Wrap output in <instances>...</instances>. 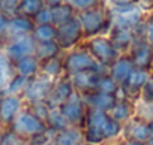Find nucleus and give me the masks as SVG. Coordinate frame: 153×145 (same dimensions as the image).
<instances>
[{
	"label": "nucleus",
	"instance_id": "obj_21",
	"mask_svg": "<svg viewBox=\"0 0 153 145\" xmlns=\"http://www.w3.org/2000/svg\"><path fill=\"white\" fill-rule=\"evenodd\" d=\"M83 99L87 105V108H93V109H101V111H110L116 100H117V96L116 94H108V93H102V91H98V90H93V91H89V93H84L83 94Z\"/></svg>",
	"mask_w": 153,
	"mask_h": 145
},
{
	"label": "nucleus",
	"instance_id": "obj_46",
	"mask_svg": "<svg viewBox=\"0 0 153 145\" xmlns=\"http://www.w3.org/2000/svg\"><path fill=\"white\" fill-rule=\"evenodd\" d=\"M105 145H120V144H116V142H110V144H105Z\"/></svg>",
	"mask_w": 153,
	"mask_h": 145
},
{
	"label": "nucleus",
	"instance_id": "obj_12",
	"mask_svg": "<svg viewBox=\"0 0 153 145\" xmlns=\"http://www.w3.org/2000/svg\"><path fill=\"white\" fill-rule=\"evenodd\" d=\"M24 106L26 102L18 94H0V127H8Z\"/></svg>",
	"mask_w": 153,
	"mask_h": 145
},
{
	"label": "nucleus",
	"instance_id": "obj_26",
	"mask_svg": "<svg viewBox=\"0 0 153 145\" xmlns=\"http://www.w3.org/2000/svg\"><path fill=\"white\" fill-rule=\"evenodd\" d=\"M42 0H18V5L15 9V15H23L27 18H35L36 14L44 8Z\"/></svg>",
	"mask_w": 153,
	"mask_h": 145
},
{
	"label": "nucleus",
	"instance_id": "obj_9",
	"mask_svg": "<svg viewBox=\"0 0 153 145\" xmlns=\"http://www.w3.org/2000/svg\"><path fill=\"white\" fill-rule=\"evenodd\" d=\"M53 82H54L53 79H50L48 77H45L42 74H38L36 77L30 78L24 91H23V94H21L26 105H32V103H36V102L47 100L48 94L51 91Z\"/></svg>",
	"mask_w": 153,
	"mask_h": 145
},
{
	"label": "nucleus",
	"instance_id": "obj_19",
	"mask_svg": "<svg viewBox=\"0 0 153 145\" xmlns=\"http://www.w3.org/2000/svg\"><path fill=\"white\" fill-rule=\"evenodd\" d=\"M33 27H35V21L32 18H27L23 15H12V17H9V24H8V30H6V40L18 38V36L32 35Z\"/></svg>",
	"mask_w": 153,
	"mask_h": 145
},
{
	"label": "nucleus",
	"instance_id": "obj_27",
	"mask_svg": "<svg viewBox=\"0 0 153 145\" xmlns=\"http://www.w3.org/2000/svg\"><path fill=\"white\" fill-rule=\"evenodd\" d=\"M51 14H53V24L54 26H60V24L69 21L71 18H74L76 15L75 9L66 2L53 6L51 8Z\"/></svg>",
	"mask_w": 153,
	"mask_h": 145
},
{
	"label": "nucleus",
	"instance_id": "obj_8",
	"mask_svg": "<svg viewBox=\"0 0 153 145\" xmlns=\"http://www.w3.org/2000/svg\"><path fill=\"white\" fill-rule=\"evenodd\" d=\"M60 112L63 114V117L66 118V121L69 123V126H78L81 127L84 117H86V111H87V105L83 99V94L78 91H74L68 100H65L60 106H59Z\"/></svg>",
	"mask_w": 153,
	"mask_h": 145
},
{
	"label": "nucleus",
	"instance_id": "obj_42",
	"mask_svg": "<svg viewBox=\"0 0 153 145\" xmlns=\"http://www.w3.org/2000/svg\"><path fill=\"white\" fill-rule=\"evenodd\" d=\"M44 2V5L45 6H48V8H53V6H56V5H60V3H63L65 0H42Z\"/></svg>",
	"mask_w": 153,
	"mask_h": 145
},
{
	"label": "nucleus",
	"instance_id": "obj_15",
	"mask_svg": "<svg viewBox=\"0 0 153 145\" xmlns=\"http://www.w3.org/2000/svg\"><path fill=\"white\" fill-rule=\"evenodd\" d=\"M122 138L131 139V141H138V142H147L150 139L147 121L134 115L131 120H128L125 124H122Z\"/></svg>",
	"mask_w": 153,
	"mask_h": 145
},
{
	"label": "nucleus",
	"instance_id": "obj_28",
	"mask_svg": "<svg viewBox=\"0 0 153 145\" xmlns=\"http://www.w3.org/2000/svg\"><path fill=\"white\" fill-rule=\"evenodd\" d=\"M63 51L59 46V43L56 40H50V42H42V43H36V49H35V55L39 58V61L47 60V58H53V57H59L62 55Z\"/></svg>",
	"mask_w": 153,
	"mask_h": 145
},
{
	"label": "nucleus",
	"instance_id": "obj_36",
	"mask_svg": "<svg viewBox=\"0 0 153 145\" xmlns=\"http://www.w3.org/2000/svg\"><path fill=\"white\" fill-rule=\"evenodd\" d=\"M9 24V15L0 12V48H2L6 42V30Z\"/></svg>",
	"mask_w": 153,
	"mask_h": 145
},
{
	"label": "nucleus",
	"instance_id": "obj_3",
	"mask_svg": "<svg viewBox=\"0 0 153 145\" xmlns=\"http://www.w3.org/2000/svg\"><path fill=\"white\" fill-rule=\"evenodd\" d=\"M8 127L12 132H15L17 135H20L21 138L27 139V142L30 139L39 136V135H44L47 132H51L48 129L47 123L41 117H38L30 109V106H27V105L18 112V115L14 118V121Z\"/></svg>",
	"mask_w": 153,
	"mask_h": 145
},
{
	"label": "nucleus",
	"instance_id": "obj_7",
	"mask_svg": "<svg viewBox=\"0 0 153 145\" xmlns=\"http://www.w3.org/2000/svg\"><path fill=\"white\" fill-rule=\"evenodd\" d=\"M113 14V24L129 27L132 30H138V27L143 26L144 20V11L140 8L138 3H131L125 6H110Z\"/></svg>",
	"mask_w": 153,
	"mask_h": 145
},
{
	"label": "nucleus",
	"instance_id": "obj_25",
	"mask_svg": "<svg viewBox=\"0 0 153 145\" xmlns=\"http://www.w3.org/2000/svg\"><path fill=\"white\" fill-rule=\"evenodd\" d=\"M56 33L57 27L54 24H35L32 30V38L36 43H42V42L56 40Z\"/></svg>",
	"mask_w": 153,
	"mask_h": 145
},
{
	"label": "nucleus",
	"instance_id": "obj_11",
	"mask_svg": "<svg viewBox=\"0 0 153 145\" xmlns=\"http://www.w3.org/2000/svg\"><path fill=\"white\" fill-rule=\"evenodd\" d=\"M3 52L6 54V57L9 58V61H15L18 58H23L26 55H32L35 54L36 49V42L33 40L32 35H26V36H18L14 39L6 40V43L2 46Z\"/></svg>",
	"mask_w": 153,
	"mask_h": 145
},
{
	"label": "nucleus",
	"instance_id": "obj_5",
	"mask_svg": "<svg viewBox=\"0 0 153 145\" xmlns=\"http://www.w3.org/2000/svg\"><path fill=\"white\" fill-rule=\"evenodd\" d=\"M81 45L90 52V55L102 67H108L120 55L119 49L114 46V43L108 38V35H99V36L87 38V39L83 40Z\"/></svg>",
	"mask_w": 153,
	"mask_h": 145
},
{
	"label": "nucleus",
	"instance_id": "obj_34",
	"mask_svg": "<svg viewBox=\"0 0 153 145\" xmlns=\"http://www.w3.org/2000/svg\"><path fill=\"white\" fill-rule=\"evenodd\" d=\"M66 3H69L75 12H83V11H87V9H92V8H96L99 6L101 3H104L105 0H65Z\"/></svg>",
	"mask_w": 153,
	"mask_h": 145
},
{
	"label": "nucleus",
	"instance_id": "obj_45",
	"mask_svg": "<svg viewBox=\"0 0 153 145\" xmlns=\"http://www.w3.org/2000/svg\"><path fill=\"white\" fill-rule=\"evenodd\" d=\"M146 145H153V138H150V139L146 142Z\"/></svg>",
	"mask_w": 153,
	"mask_h": 145
},
{
	"label": "nucleus",
	"instance_id": "obj_4",
	"mask_svg": "<svg viewBox=\"0 0 153 145\" xmlns=\"http://www.w3.org/2000/svg\"><path fill=\"white\" fill-rule=\"evenodd\" d=\"M62 57H63V67H65L66 77H72L75 74L86 72V70H98V72L107 70V67H102L83 45L65 51Z\"/></svg>",
	"mask_w": 153,
	"mask_h": 145
},
{
	"label": "nucleus",
	"instance_id": "obj_47",
	"mask_svg": "<svg viewBox=\"0 0 153 145\" xmlns=\"http://www.w3.org/2000/svg\"><path fill=\"white\" fill-rule=\"evenodd\" d=\"M150 67H152V70H153V60H152V66H150Z\"/></svg>",
	"mask_w": 153,
	"mask_h": 145
},
{
	"label": "nucleus",
	"instance_id": "obj_44",
	"mask_svg": "<svg viewBox=\"0 0 153 145\" xmlns=\"http://www.w3.org/2000/svg\"><path fill=\"white\" fill-rule=\"evenodd\" d=\"M78 145H99V144H93V142H89V141H83V142H80Z\"/></svg>",
	"mask_w": 153,
	"mask_h": 145
},
{
	"label": "nucleus",
	"instance_id": "obj_35",
	"mask_svg": "<svg viewBox=\"0 0 153 145\" xmlns=\"http://www.w3.org/2000/svg\"><path fill=\"white\" fill-rule=\"evenodd\" d=\"M35 24H53V14H51V8L48 6H44L38 14L36 17L33 18Z\"/></svg>",
	"mask_w": 153,
	"mask_h": 145
},
{
	"label": "nucleus",
	"instance_id": "obj_43",
	"mask_svg": "<svg viewBox=\"0 0 153 145\" xmlns=\"http://www.w3.org/2000/svg\"><path fill=\"white\" fill-rule=\"evenodd\" d=\"M147 126H149V132H150V138H153V120L147 121Z\"/></svg>",
	"mask_w": 153,
	"mask_h": 145
},
{
	"label": "nucleus",
	"instance_id": "obj_23",
	"mask_svg": "<svg viewBox=\"0 0 153 145\" xmlns=\"http://www.w3.org/2000/svg\"><path fill=\"white\" fill-rule=\"evenodd\" d=\"M39 58L32 54V55H26L23 58H18L15 61H12V69H14V74H18L24 78H33L39 74Z\"/></svg>",
	"mask_w": 153,
	"mask_h": 145
},
{
	"label": "nucleus",
	"instance_id": "obj_31",
	"mask_svg": "<svg viewBox=\"0 0 153 145\" xmlns=\"http://www.w3.org/2000/svg\"><path fill=\"white\" fill-rule=\"evenodd\" d=\"M96 90L102 91V93H108V94H116L119 96L120 91V85L111 78V75L108 72H102L98 78V84H96Z\"/></svg>",
	"mask_w": 153,
	"mask_h": 145
},
{
	"label": "nucleus",
	"instance_id": "obj_30",
	"mask_svg": "<svg viewBox=\"0 0 153 145\" xmlns=\"http://www.w3.org/2000/svg\"><path fill=\"white\" fill-rule=\"evenodd\" d=\"M27 82H29V78H24L18 74H14L11 77V79L8 81V84L3 87V90L0 91V94H18V96H21Z\"/></svg>",
	"mask_w": 153,
	"mask_h": 145
},
{
	"label": "nucleus",
	"instance_id": "obj_41",
	"mask_svg": "<svg viewBox=\"0 0 153 145\" xmlns=\"http://www.w3.org/2000/svg\"><path fill=\"white\" fill-rule=\"evenodd\" d=\"M119 144L120 145H146V142H138V141H131V139H122Z\"/></svg>",
	"mask_w": 153,
	"mask_h": 145
},
{
	"label": "nucleus",
	"instance_id": "obj_40",
	"mask_svg": "<svg viewBox=\"0 0 153 145\" xmlns=\"http://www.w3.org/2000/svg\"><path fill=\"white\" fill-rule=\"evenodd\" d=\"M110 6H125V5H131V3H137L138 0H105Z\"/></svg>",
	"mask_w": 153,
	"mask_h": 145
},
{
	"label": "nucleus",
	"instance_id": "obj_1",
	"mask_svg": "<svg viewBox=\"0 0 153 145\" xmlns=\"http://www.w3.org/2000/svg\"><path fill=\"white\" fill-rule=\"evenodd\" d=\"M84 141L105 145L117 141L122 136V124L117 123L107 111L87 108L81 124Z\"/></svg>",
	"mask_w": 153,
	"mask_h": 145
},
{
	"label": "nucleus",
	"instance_id": "obj_33",
	"mask_svg": "<svg viewBox=\"0 0 153 145\" xmlns=\"http://www.w3.org/2000/svg\"><path fill=\"white\" fill-rule=\"evenodd\" d=\"M0 145H29V142L9 127H0Z\"/></svg>",
	"mask_w": 153,
	"mask_h": 145
},
{
	"label": "nucleus",
	"instance_id": "obj_6",
	"mask_svg": "<svg viewBox=\"0 0 153 145\" xmlns=\"http://www.w3.org/2000/svg\"><path fill=\"white\" fill-rule=\"evenodd\" d=\"M57 27V33H56V42L59 43V46L62 48V51H69L75 46H78L83 43L84 38V32H83V26L78 20V17H74L69 21L56 26Z\"/></svg>",
	"mask_w": 153,
	"mask_h": 145
},
{
	"label": "nucleus",
	"instance_id": "obj_14",
	"mask_svg": "<svg viewBox=\"0 0 153 145\" xmlns=\"http://www.w3.org/2000/svg\"><path fill=\"white\" fill-rule=\"evenodd\" d=\"M108 38L111 39V42L114 43V46L119 49V52L123 54V52H128L131 49V46L137 40L138 35H137L135 30H132L129 27L113 24L111 29H110V32H108Z\"/></svg>",
	"mask_w": 153,
	"mask_h": 145
},
{
	"label": "nucleus",
	"instance_id": "obj_16",
	"mask_svg": "<svg viewBox=\"0 0 153 145\" xmlns=\"http://www.w3.org/2000/svg\"><path fill=\"white\" fill-rule=\"evenodd\" d=\"M75 91L72 82H71V78L63 75L62 78L56 79L53 82V87H51V91L48 94V105L50 106H60L65 100L69 99V96Z\"/></svg>",
	"mask_w": 153,
	"mask_h": 145
},
{
	"label": "nucleus",
	"instance_id": "obj_24",
	"mask_svg": "<svg viewBox=\"0 0 153 145\" xmlns=\"http://www.w3.org/2000/svg\"><path fill=\"white\" fill-rule=\"evenodd\" d=\"M63 55V54H62ZM53 57V58H47L42 60L39 64V74L48 77L50 79L56 81L59 78H62L65 75V67H63V57Z\"/></svg>",
	"mask_w": 153,
	"mask_h": 145
},
{
	"label": "nucleus",
	"instance_id": "obj_18",
	"mask_svg": "<svg viewBox=\"0 0 153 145\" xmlns=\"http://www.w3.org/2000/svg\"><path fill=\"white\" fill-rule=\"evenodd\" d=\"M132 69H134L132 60L129 58L128 52H123L107 67V72L111 75V78L120 85L128 78V75L132 72Z\"/></svg>",
	"mask_w": 153,
	"mask_h": 145
},
{
	"label": "nucleus",
	"instance_id": "obj_29",
	"mask_svg": "<svg viewBox=\"0 0 153 145\" xmlns=\"http://www.w3.org/2000/svg\"><path fill=\"white\" fill-rule=\"evenodd\" d=\"M45 123H47V126H48V129L51 132H59V130H62V129L69 126V123L66 121V118L60 112L59 106H51L50 108L48 115L45 118Z\"/></svg>",
	"mask_w": 153,
	"mask_h": 145
},
{
	"label": "nucleus",
	"instance_id": "obj_10",
	"mask_svg": "<svg viewBox=\"0 0 153 145\" xmlns=\"http://www.w3.org/2000/svg\"><path fill=\"white\" fill-rule=\"evenodd\" d=\"M150 78V72L147 69L134 67L132 72L128 75V78L120 84V91L117 97H128L131 100L140 99L143 87Z\"/></svg>",
	"mask_w": 153,
	"mask_h": 145
},
{
	"label": "nucleus",
	"instance_id": "obj_39",
	"mask_svg": "<svg viewBox=\"0 0 153 145\" xmlns=\"http://www.w3.org/2000/svg\"><path fill=\"white\" fill-rule=\"evenodd\" d=\"M143 36H144V38H146V40L153 46V18H152L150 21H147V23H146Z\"/></svg>",
	"mask_w": 153,
	"mask_h": 145
},
{
	"label": "nucleus",
	"instance_id": "obj_38",
	"mask_svg": "<svg viewBox=\"0 0 153 145\" xmlns=\"http://www.w3.org/2000/svg\"><path fill=\"white\" fill-rule=\"evenodd\" d=\"M17 5H18V0H2V12L12 17L15 15Z\"/></svg>",
	"mask_w": 153,
	"mask_h": 145
},
{
	"label": "nucleus",
	"instance_id": "obj_32",
	"mask_svg": "<svg viewBox=\"0 0 153 145\" xmlns=\"http://www.w3.org/2000/svg\"><path fill=\"white\" fill-rule=\"evenodd\" d=\"M12 75H14L12 63L6 57V54L3 52V49L0 48V91H2L3 87L8 84V81L11 79Z\"/></svg>",
	"mask_w": 153,
	"mask_h": 145
},
{
	"label": "nucleus",
	"instance_id": "obj_22",
	"mask_svg": "<svg viewBox=\"0 0 153 145\" xmlns=\"http://www.w3.org/2000/svg\"><path fill=\"white\" fill-rule=\"evenodd\" d=\"M108 114L120 124H125L135 115V102L128 97H117L114 106L108 111Z\"/></svg>",
	"mask_w": 153,
	"mask_h": 145
},
{
	"label": "nucleus",
	"instance_id": "obj_17",
	"mask_svg": "<svg viewBox=\"0 0 153 145\" xmlns=\"http://www.w3.org/2000/svg\"><path fill=\"white\" fill-rule=\"evenodd\" d=\"M101 74H102V72H98V70H86V72L75 74V75H72L69 78H71V82H72L75 91L84 94V93H89V91L96 90L98 78H99Z\"/></svg>",
	"mask_w": 153,
	"mask_h": 145
},
{
	"label": "nucleus",
	"instance_id": "obj_37",
	"mask_svg": "<svg viewBox=\"0 0 153 145\" xmlns=\"http://www.w3.org/2000/svg\"><path fill=\"white\" fill-rule=\"evenodd\" d=\"M140 99H143V100H146V102H153V74H150L149 81H147L146 85L143 87V91H141Z\"/></svg>",
	"mask_w": 153,
	"mask_h": 145
},
{
	"label": "nucleus",
	"instance_id": "obj_2",
	"mask_svg": "<svg viewBox=\"0 0 153 145\" xmlns=\"http://www.w3.org/2000/svg\"><path fill=\"white\" fill-rule=\"evenodd\" d=\"M84 32V38H93L99 35H108L113 26V14L111 8L107 2L101 3L96 8L83 11L76 14Z\"/></svg>",
	"mask_w": 153,
	"mask_h": 145
},
{
	"label": "nucleus",
	"instance_id": "obj_13",
	"mask_svg": "<svg viewBox=\"0 0 153 145\" xmlns=\"http://www.w3.org/2000/svg\"><path fill=\"white\" fill-rule=\"evenodd\" d=\"M129 58L132 60L134 67L140 69H150L152 60H153V46L146 40L144 36H138L131 49L128 51Z\"/></svg>",
	"mask_w": 153,
	"mask_h": 145
},
{
	"label": "nucleus",
	"instance_id": "obj_20",
	"mask_svg": "<svg viewBox=\"0 0 153 145\" xmlns=\"http://www.w3.org/2000/svg\"><path fill=\"white\" fill-rule=\"evenodd\" d=\"M84 141L83 130L78 126H68L59 132H54L51 136V145H78Z\"/></svg>",
	"mask_w": 153,
	"mask_h": 145
}]
</instances>
